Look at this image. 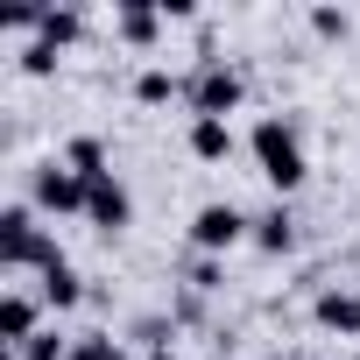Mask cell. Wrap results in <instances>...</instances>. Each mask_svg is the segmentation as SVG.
Instances as JSON below:
<instances>
[{
    "label": "cell",
    "mask_w": 360,
    "mask_h": 360,
    "mask_svg": "<svg viewBox=\"0 0 360 360\" xmlns=\"http://www.w3.org/2000/svg\"><path fill=\"white\" fill-rule=\"evenodd\" d=\"M255 162L276 191H297L304 184V148H297V127L290 120H262L255 127Z\"/></svg>",
    "instance_id": "1"
},
{
    "label": "cell",
    "mask_w": 360,
    "mask_h": 360,
    "mask_svg": "<svg viewBox=\"0 0 360 360\" xmlns=\"http://www.w3.org/2000/svg\"><path fill=\"white\" fill-rule=\"evenodd\" d=\"M0 262H8V269H50V262H57V248L36 233V212H29V205H8V212H0Z\"/></svg>",
    "instance_id": "2"
},
{
    "label": "cell",
    "mask_w": 360,
    "mask_h": 360,
    "mask_svg": "<svg viewBox=\"0 0 360 360\" xmlns=\"http://www.w3.org/2000/svg\"><path fill=\"white\" fill-rule=\"evenodd\" d=\"M191 106H198V120H226V113L240 106V71H226V64H198V78H191Z\"/></svg>",
    "instance_id": "3"
},
{
    "label": "cell",
    "mask_w": 360,
    "mask_h": 360,
    "mask_svg": "<svg viewBox=\"0 0 360 360\" xmlns=\"http://www.w3.org/2000/svg\"><path fill=\"white\" fill-rule=\"evenodd\" d=\"M36 205L43 212H85V176L71 162H43L36 169Z\"/></svg>",
    "instance_id": "4"
},
{
    "label": "cell",
    "mask_w": 360,
    "mask_h": 360,
    "mask_svg": "<svg viewBox=\"0 0 360 360\" xmlns=\"http://www.w3.org/2000/svg\"><path fill=\"white\" fill-rule=\"evenodd\" d=\"M191 240H198L205 255H226L233 240H248V219H240V205H205V212L191 219Z\"/></svg>",
    "instance_id": "5"
},
{
    "label": "cell",
    "mask_w": 360,
    "mask_h": 360,
    "mask_svg": "<svg viewBox=\"0 0 360 360\" xmlns=\"http://www.w3.org/2000/svg\"><path fill=\"white\" fill-rule=\"evenodd\" d=\"M127 212H134V205H127V191L113 184V176H92V184H85V219H92L99 233H120Z\"/></svg>",
    "instance_id": "6"
},
{
    "label": "cell",
    "mask_w": 360,
    "mask_h": 360,
    "mask_svg": "<svg viewBox=\"0 0 360 360\" xmlns=\"http://www.w3.org/2000/svg\"><path fill=\"white\" fill-rule=\"evenodd\" d=\"M318 325L339 339H360V290H325L318 297Z\"/></svg>",
    "instance_id": "7"
},
{
    "label": "cell",
    "mask_w": 360,
    "mask_h": 360,
    "mask_svg": "<svg viewBox=\"0 0 360 360\" xmlns=\"http://www.w3.org/2000/svg\"><path fill=\"white\" fill-rule=\"evenodd\" d=\"M0 339H8V346H29V339H36V304H29L22 290L0 297Z\"/></svg>",
    "instance_id": "8"
},
{
    "label": "cell",
    "mask_w": 360,
    "mask_h": 360,
    "mask_svg": "<svg viewBox=\"0 0 360 360\" xmlns=\"http://www.w3.org/2000/svg\"><path fill=\"white\" fill-rule=\"evenodd\" d=\"M191 155L198 162H226L233 155V127L226 120H191Z\"/></svg>",
    "instance_id": "9"
},
{
    "label": "cell",
    "mask_w": 360,
    "mask_h": 360,
    "mask_svg": "<svg viewBox=\"0 0 360 360\" xmlns=\"http://www.w3.org/2000/svg\"><path fill=\"white\" fill-rule=\"evenodd\" d=\"M78 297H85V283H78V276H71V262L57 255V262L43 269V304H50V311H71Z\"/></svg>",
    "instance_id": "10"
},
{
    "label": "cell",
    "mask_w": 360,
    "mask_h": 360,
    "mask_svg": "<svg viewBox=\"0 0 360 360\" xmlns=\"http://www.w3.org/2000/svg\"><path fill=\"white\" fill-rule=\"evenodd\" d=\"M113 29H120L127 43H155V29H162V8H141V0H127V8L113 15Z\"/></svg>",
    "instance_id": "11"
},
{
    "label": "cell",
    "mask_w": 360,
    "mask_h": 360,
    "mask_svg": "<svg viewBox=\"0 0 360 360\" xmlns=\"http://www.w3.org/2000/svg\"><path fill=\"white\" fill-rule=\"evenodd\" d=\"M64 162H71V169H78V176H85V184H92V176H106V148H99V141H92V134H78V141H71V148H64Z\"/></svg>",
    "instance_id": "12"
},
{
    "label": "cell",
    "mask_w": 360,
    "mask_h": 360,
    "mask_svg": "<svg viewBox=\"0 0 360 360\" xmlns=\"http://www.w3.org/2000/svg\"><path fill=\"white\" fill-rule=\"evenodd\" d=\"M255 240H262L269 255H283V248L297 240V226H290V212H283V205H276V212H262V219H255Z\"/></svg>",
    "instance_id": "13"
},
{
    "label": "cell",
    "mask_w": 360,
    "mask_h": 360,
    "mask_svg": "<svg viewBox=\"0 0 360 360\" xmlns=\"http://www.w3.org/2000/svg\"><path fill=\"white\" fill-rule=\"evenodd\" d=\"M36 29H43V43H71V36H78L85 22H78V8H50V15L36 22Z\"/></svg>",
    "instance_id": "14"
},
{
    "label": "cell",
    "mask_w": 360,
    "mask_h": 360,
    "mask_svg": "<svg viewBox=\"0 0 360 360\" xmlns=\"http://www.w3.org/2000/svg\"><path fill=\"white\" fill-rule=\"evenodd\" d=\"M169 92H176V78H169V71H141V78H134V99H141V106H162Z\"/></svg>",
    "instance_id": "15"
},
{
    "label": "cell",
    "mask_w": 360,
    "mask_h": 360,
    "mask_svg": "<svg viewBox=\"0 0 360 360\" xmlns=\"http://www.w3.org/2000/svg\"><path fill=\"white\" fill-rule=\"evenodd\" d=\"M22 71H29V78H50V71H57V43H43V36H36V43L22 50Z\"/></svg>",
    "instance_id": "16"
},
{
    "label": "cell",
    "mask_w": 360,
    "mask_h": 360,
    "mask_svg": "<svg viewBox=\"0 0 360 360\" xmlns=\"http://www.w3.org/2000/svg\"><path fill=\"white\" fill-rule=\"evenodd\" d=\"M57 353H71V346H64L57 332H36L29 346H15V360H57Z\"/></svg>",
    "instance_id": "17"
},
{
    "label": "cell",
    "mask_w": 360,
    "mask_h": 360,
    "mask_svg": "<svg viewBox=\"0 0 360 360\" xmlns=\"http://www.w3.org/2000/svg\"><path fill=\"white\" fill-rule=\"evenodd\" d=\"M64 360H120V353H113V339H99V332H92V339H78Z\"/></svg>",
    "instance_id": "18"
},
{
    "label": "cell",
    "mask_w": 360,
    "mask_h": 360,
    "mask_svg": "<svg viewBox=\"0 0 360 360\" xmlns=\"http://www.w3.org/2000/svg\"><path fill=\"white\" fill-rule=\"evenodd\" d=\"M311 29H318V36H346V15H339V8H318Z\"/></svg>",
    "instance_id": "19"
},
{
    "label": "cell",
    "mask_w": 360,
    "mask_h": 360,
    "mask_svg": "<svg viewBox=\"0 0 360 360\" xmlns=\"http://www.w3.org/2000/svg\"><path fill=\"white\" fill-rule=\"evenodd\" d=\"M191 290H219V262H212V255L191 269Z\"/></svg>",
    "instance_id": "20"
},
{
    "label": "cell",
    "mask_w": 360,
    "mask_h": 360,
    "mask_svg": "<svg viewBox=\"0 0 360 360\" xmlns=\"http://www.w3.org/2000/svg\"><path fill=\"white\" fill-rule=\"evenodd\" d=\"M148 360H176V353H169V346H155V353H148Z\"/></svg>",
    "instance_id": "21"
}]
</instances>
